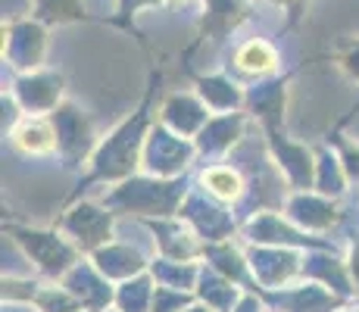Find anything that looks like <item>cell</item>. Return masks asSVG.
<instances>
[{
  "instance_id": "17",
  "label": "cell",
  "mask_w": 359,
  "mask_h": 312,
  "mask_svg": "<svg viewBox=\"0 0 359 312\" xmlns=\"http://www.w3.org/2000/svg\"><path fill=\"white\" fill-rule=\"evenodd\" d=\"M63 284L75 294L85 312H107L116 306V284L91 262V256H81L63 275Z\"/></svg>"
},
{
  "instance_id": "46",
  "label": "cell",
  "mask_w": 359,
  "mask_h": 312,
  "mask_svg": "<svg viewBox=\"0 0 359 312\" xmlns=\"http://www.w3.org/2000/svg\"><path fill=\"white\" fill-rule=\"evenodd\" d=\"M269 312H275V309H269Z\"/></svg>"
},
{
  "instance_id": "11",
  "label": "cell",
  "mask_w": 359,
  "mask_h": 312,
  "mask_svg": "<svg viewBox=\"0 0 359 312\" xmlns=\"http://www.w3.org/2000/svg\"><path fill=\"white\" fill-rule=\"evenodd\" d=\"M238 238L244 244H275V247H325V238L306 234L303 228H297L291 219L285 216V210H257L241 222Z\"/></svg>"
},
{
  "instance_id": "28",
  "label": "cell",
  "mask_w": 359,
  "mask_h": 312,
  "mask_svg": "<svg viewBox=\"0 0 359 312\" xmlns=\"http://www.w3.org/2000/svg\"><path fill=\"white\" fill-rule=\"evenodd\" d=\"M194 294L210 312H231L241 303V297L247 294V287H241L231 278H225V275L212 272L210 266H203V275H200V284Z\"/></svg>"
},
{
  "instance_id": "27",
  "label": "cell",
  "mask_w": 359,
  "mask_h": 312,
  "mask_svg": "<svg viewBox=\"0 0 359 312\" xmlns=\"http://www.w3.org/2000/svg\"><path fill=\"white\" fill-rule=\"evenodd\" d=\"M234 69L247 79H269L278 75L281 69V53L275 50V44H269L266 38H250L234 50Z\"/></svg>"
},
{
  "instance_id": "41",
  "label": "cell",
  "mask_w": 359,
  "mask_h": 312,
  "mask_svg": "<svg viewBox=\"0 0 359 312\" xmlns=\"http://www.w3.org/2000/svg\"><path fill=\"white\" fill-rule=\"evenodd\" d=\"M266 4H272V6H278V10H300L303 4H306V0H266Z\"/></svg>"
},
{
  "instance_id": "13",
  "label": "cell",
  "mask_w": 359,
  "mask_h": 312,
  "mask_svg": "<svg viewBox=\"0 0 359 312\" xmlns=\"http://www.w3.org/2000/svg\"><path fill=\"white\" fill-rule=\"evenodd\" d=\"M250 122L253 119L244 109H241V113H212L210 122H206L203 128H200V135L194 137L197 159H206V163H222V159H229L231 150L247 137Z\"/></svg>"
},
{
  "instance_id": "45",
  "label": "cell",
  "mask_w": 359,
  "mask_h": 312,
  "mask_svg": "<svg viewBox=\"0 0 359 312\" xmlns=\"http://www.w3.org/2000/svg\"><path fill=\"white\" fill-rule=\"evenodd\" d=\"M107 312H119V309H116V306H113V309H107Z\"/></svg>"
},
{
  "instance_id": "8",
  "label": "cell",
  "mask_w": 359,
  "mask_h": 312,
  "mask_svg": "<svg viewBox=\"0 0 359 312\" xmlns=\"http://www.w3.org/2000/svg\"><path fill=\"white\" fill-rule=\"evenodd\" d=\"M197 159V144L191 137H182L169 131L165 125L154 119L144 141V156H141V172L156 178H184L188 169Z\"/></svg>"
},
{
  "instance_id": "30",
  "label": "cell",
  "mask_w": 359,
  "mask_h": 312,
  "mask_svg": "<svg viewBox=\"0 0 359 312\" xmlns=\"http://www.w3.org/2000/svg\"><path fill=\"white\" fill-rule=\"evenodd\" d=\"M316 191L325 194V197L341 200L350 191V178L344 172L341 154H337L334 144H322L316 147Z\"/></svg>"
},
{
  "instance_id": "7",
  "label": "cell",
  "mask_w": 359,
  "mask_h": 312,
  "mask_svg": "<svg viewBox=\"0 0 359 312\" xmlns=\"http://www.w3.org/2000/svg\"><path fill=\"white\" fill-rule=\"evenodd\" d=\"M247 262H250V275L259 294H275L303 278L306 247L247 244Z\"/></svg>"
},
{
  "instance_id": "22",
  "label": "cell",
  "mask_w": 359,
  "mask_h": 312,
  "mask_svg": "<svg viewBox=\"0 0 359 312\" xmlns=\"http://www.w3.org/2000/svg\"><path fill=\"white\" fill-rule=\"evenodd\" d=\"M203 266H210L212 272L225 275L234 284L247 290H257L250 275V262H247V244L241 238H229V240H219V244H206L203 250Z\"/></svg>"
},
{
  "instance_id": "34",
  "label": "cell",
  "mask_w": 359,
  "mask_h": 312,
  "mask_svg": "<svg viewBox=\"0 0 359 312\" xmlns=\"http://www.w3.org/2000/svg\"><path fill=\"white\" fill-rule=\"evenodd\" d=\"M44 278H16V275H4V284H0V297L4 303H19V306H32L34 297H38Z\"/></svg>"
},
{
  "instance_id": "15",
  "label": "cell",
  "mask_w": 359,
  "mask_h": 312,
  "mask_svg": "<svg viewBox=\"0 0 359 312\" xmlns=\"http://www.w3.org/2000/svg\"><path fill=\"white\" fill-rule=\"evenodd\" d=\"M154 240V256H169V259H200L203 262V238L188 225L182 216L147 219L141 222Z\"/></svg>"
},
{
  "instance_id": "29",
  "label": "cell",
  "mask_w": 359,
  "mask_h": 312,
  "mask_svg": "<svg viewBox=\"0 0 359 312\" xmlns=\"http://www.w3.org/2000/svg\"><path fill=\"white\" fill-rule=\"evenodd\" d=\"M150 275L156 284L163 287H175V290H188L194 294L200 275H203V262L200 259H169V256H154L150 259Z\"/></svg>"
},
{
  "instance_id": "35",
  "label": "cell",
  "mask_w": 359,
  "mask_h": 312,
  "mask_svg": "<svg viewBox=\"0 0 359 312\" xmlns=\"http://www.w3.org/2000/svg\"><path fill=\"white\" fill-rule=\"evenodd\" d=\"M334 62L341 69V75L347 81H353L359 88V34H350L347 41H341L334 50Z\"/></svg>"
},
{
  "instance_id": "40",
  "label": "cell",
  "mask_w": 359,
  "mask_h": 312,
  "mask_svg": "<svg viewBox=\"0 0 359 312\" xmlns=\"http://www.w3.org/2000/svg\"><path fill=\"white\" fill-rule=\"evenodd\" d=\"M150 6H163V0H116V10L122 16H135V13L150 10Z\"/></svg>"
},
{
  "instance_id": "44",
  "label": "cell",
  "mask_w": 359,
  "mask_h": 312,
  "mask_svg": "<svg viewBox=\"0 0 359 312\" xmlns=\"http://www.w3.org/2000/svg\"><path fill=\"white\" fill-rule=\"evenodd\" d=\"M341 312H359V309H353V306H344Z\"/></svg>"
},
{
  "instance_id": "24",
  "label": "cell",
  "mask_w": 359,
  "mask_h": 312,
  "mask_svg": "<svg viewBox=\"0 0 359 312\" xmlns=\"http://www.w3.org/2000/svg\"><path fill=\"white\" fill-rule=\"evenodd\" d=\"M194 91L210 107V113H241L247 103V88L225 72L200 75L194 81Z\"/></svg>"
},
{
  "instance_id": "42",
  "label": "cell",
  "mask_w": 359,
  "mask_h": 312,
  "mask_svg": "<svg viewBox=\"0 0 359 312\" xmlns=\"http://www.w3.org/2000/svg\"><path fill=\"white\" fill-rule=\"evenodd\" d=\"M182 312H210V309H206V306H203V303H200V300H194V303H191V306H184Z\"/></svg>"
},
{
  "instance_id": "23",
  "label": "cell",
  "mask_w": 359,
  "mask_h": 312,
  "mask_svg": "<svg viewBox=\"0 0 359 312\" xmlns=\"http://www.w3.org/2000/svg\"><path fill=\"white\" fill-rule=\"evenodd\" d=\"M6 137H10L13 150H19L22 156L41 159L57 154V128H53L50 116H22Z\"/></svg>"
},
{
  "instance_id": "6",
  "label": "cell",
  "mask_w": 359,
  "mask_h": 312,
  "mask_svg": "<svg viewBox=\"0 0 359 312\" xmlns=\"http://www.w3.org/2000/svg\"><path fill=\"white\" fill-rule=\"evenodd\" d=\"M116 216L113 210L100 203V200H79V203L66 206L57 219V228L72 240L85 256L97 253L109 240H116Z\"/></svg>"
},
{
  "instance_id": "26",
  "label": "cell",
  "mask_w": 359,
  "mask_h": 312,
  "mask_svg": "<svg viewBox=\"0 0 359 312\" xmlns=\"http://www.w3.org/2000/svg\"><path fill=\"white\" fill-rule=\"evenodd\" d=\"M197 184L203 187L206 194H212L216 200H222V203H241L244 200V194H247V178H244V172L238 169V165H231V163H210V165H203L200 169V175H197Z\"/></svg>"
},
{
  "instance_id": "39",
  "label": "cell",
  "mask_w": 359,
  "mask_h": 312,
  "mask_svg": "<svg viewBox=\"0 0 359 312\" xmlns=\"http://www.w3.org/2000/svg\"><path fill=\"white\" fill-rule=\"evenodd\" d=\"M231 312H269V303H266V297L257 294V290H247Z\"/></svg>"
},
{
  "instance_id": "37",
  "label": "cell",
  "mask_w": 359,
  "mask_h": 312,
  "mask_svg": "<svg viewBox=\"0 0 359 312\" xmlns=\"http://www.w3.org/2000/svg\"><path fill=\"white\" fill-rule=\"evenodd\" d=\"M334 147H337V154H341V163H344V172H347V178H350V187H359V144L337 141Z\"/></svg>"
},
{
  "instance_id": "25",
  "label": "cell",
  "mask_w": 359,
  "mask_h": 312,
  "mask_svg": "<svg viewBox=\"0 0 359 312\" xmlns=\"http://www.w3.org/2000/svg\"><path fill=\"white\" fill-rule=\"evenodd\" d=\"M203 16H200V34L210 41H222L247 22L250 16V0H200Z\"/></svg>"
},
{
  "instance_id": "20",
  "label": "cell",
  "mask_w": 359,
  "mask_h": 312,
  "mask_svg": "<svg viewBox=\"0 0 359 312\" xmlns=\"http://www.w3.org/2000/svg\"><path fill=\"white\" fill-rule=\"evenodd\" d=\"M150 259L144 250L131 247V244H122V240H109L107 247H100L97 253H91V262L107 275L113 284H122L135 275H144L150 269Z\"/></svg>"
},
{
  "instance_id": "21",
  "label": "cell",
  "mask_w": 359,
  "mask_h": 312,
  "mask_svg": "<svg viewBox=\"0 0 359 312\" xmlns=\"http://www.w3.org/2000/svg\"><path fill=\"white\" fill-rule=\"evenodd\" d=\"M303 278L325 284V287H331L334 294H341L344 300H353V281H350L347 262H344V256L331 253L328 247H309L306 250Z\"/></svg>"
},
{
  "instance_id": "31",
  "label": "cell",
  "mask_w": 359,
  "mask_h": 312,
  "mask_svg": "<svg viewBox=\"0 0 359 312\" xmlns=\"http://www.w3.org/2000/svg\"><path fill=\"white\" fill-rule=\"evenodd\" d=\"M154 294L156 281L150 275V269L144 275L116 284V309L119 312H154Z\"/></svg>"
},
{
  "instance_id": "10",
  "label": "cell",
  "mask_w": 359,
  "mask_h": 312,
  "mask_svg": "<svg viewBox=\"0 0 359 312\" xmlns=\"http://www.w3.org/2000/svg\"><path fill=\"white\" fill-rule=\"evenodd\" d=\"M178 216L203 238V244H219V240L238 238V231H241V222L234 219L231 206L216 200L212 194H206L200 184L191 187L188 197L182 200Z\"/></svg>"
},
{
  "instance_id": "33",
  "label": "cell",
  "mask_w": 359,
  "mask_h": 312,
  "mask_svg": "<svg viewBox=\"0 0 359 312\" xmlns=\"http://www.w3.org/2000/svg\"><path fill=\"white\" fill-rule=\"evenodd\" d=\"M34 312H81V303L63 281H47L41 284L38 297H34Z\"/></svg>"
},
{
  "instance_id": "47",
  "label": "cell",
  "mask_w": 359,
  "mask_h": 312,
  "mask_svg": "<svg viewBox=\"0 0 359 312\" xmlns=\"http://www.w3.org/2000/svg\"><path fill=\"white\" fill-rule=\"evenodd\" d=\"M81 312H85V309H81Z\"/></svg>"
},
{
  "instance_id": "4",
  "label": "cell",
  "mask_w": 359,
  "mask_h": 312,
  "mask_svg": "<svg viewBox=\"0 0 359 312\" xmlns=\"http://www.w3.org/2000/svg\"><path fill=\"white\" fill-rule=\"evenodd\" d=\"M53 128H57V156L63 159L66 169H88L94 150L100 144L97 122L91 119L88 109H81L79 103L63 100L50 113Z\"/></svg>"
},
{
  "instance_id": "18",
  "label": "cell",
  "mask_w": 359,
  "mask_h": 312,
  "mask_svg": "<svg viewBox=\"0 0 359 312\" xmlns=\"http://www.w3.org/2000/svg\"><path fill=\"white\" fill-rule=\"evenodd\" d=\"M244 113L259 125V131H278V128H285L287 79H281V75H269V79H259L257 81V88H247Z\"/></svg>"
},
{
  "instance_id": "5",
  "label": "cell",
  "mask_w": 359,
  "mask_h": 312,
  "mask_svg": "<svg viewBox=\"0 0 359 312\" xmlns=\"http://www.w3.org/2000/svg\"><path fill=\"white\" fill-rule=\"evenodd\" d=\"M4 41H0V57L16 75L38 72L47 66V50H50V25H44L34 16L22 19H4Z\"/></svg>"
},
{
  "instance_id": "14",
  "label": "cell",
  "mask_w": 359,
  "mask_h": 312,
  "mask_svg": "<svg viewBox=\"0 0 359 312\" xmlns=\"http://www.w3.org/2000/svg\"><path fill=\"white\" fill-rule=\"evenodd\" d=\"M285 216L294 222L297 228H303L306 234H328L331 228L341 222V206L334 197H325L313 187V191H287L285 203H281Z\"/></svg>"
},
{
  "instance_id": "32",
  "label": "cell",
  "mask_w": 359,
  "mask_h": 312,
  "mask_svg": "<svg viewBox=\"0 0 359 312\" xmlns=\"http://www.w3.org/2000/svg\"><path fill=\"white\" fill-rule=\"evenodd\" d=\"M29 16L44 25H69L85 19V0H32Z\"/></svg>"
},
{
  "instance_id": "2",
  "label": "cell",
  "mask_w": 359,
  "mask_h": 312,
  "mask_svg": "<svg viewBox=\"0 0 359 312\" xmlns=\"http://www.w3.org/2000/svg\"><path fill=\"white\" fill-rule=\"evenodd\" d=\"M191 187L184 184V178H156L147 172L126 178L119 184H109V191L100 197V203L107 210H113L116 216H131V219H165L178 216L182 200L188 197Z\"/></svg>"
},
{
  "instance_id": "43",
  "label": "cell",
  "mask_w": 359,
  "mask_h": 312,
  "mask_svg": "<svg viewBox=\"0 0 359 312\" xmlns=\"http://www.w3.org/2000/svg\"><path fill=\"white\" fill-rule=\"evenodd\" d=\"M182 4H188V0H163V6H182Z\"/></svg>"
},
{
  "instance_id": "12",
  "label": "cell",
  "mask_w": 359,
  "mask_h": 312,
  "mask_svg": "<svg viewBox=\"0 0 359 312\" xmlns=\"http://www.w3.org/2000/svg\"><path fill=\"white\" fill-rule=\"evenodd\" d=\"M13 97L25 116H50L66 100V79L53 69H38L13 79Z\"/></svg>"
},
{
  "instance_id": "38",
  "label": "cell",
  "mask_w": 359,
  "mask_h": 312,
  "mask_svg": "<svg viewBox=\"0 0 359 312\" xmlns=\"http://www.w3.org/2000/svg\"><path fill=\"white\" fill-rule=\"evenodd\" d=\"M344 262H347L350 281H353V297H359V238H353L347 244V253H344Z\"/></svg>"
},
{
  "instance_id": "3",
  "label": "cell",
  "mask_w": 359,
  "mask_h": 312,
  "mask_svg": "<svg viewBox=\"0 0 359 312\" xmlns=\"http://www.w3.org/2000/svg\"><path fill=\"white\" fill-rule=\"evenodd\" d=\"M6 238L32 262L34 275H41V278H47V281H63V275L85 256L60 228L6 225Z\"/></svg>"
},
{
  "instance_id": "19",
  "label": "cell",
  "mask_w": 359,
  "mask_h": 312,
  "mask_svg": "<svg viewBox=\"0 0 359 312\" xmlns=\"http://www.w3.org/2000/svg\"><path fill=\"white\" fill-rule=\"evenodd\" d=\"M154 116H156V122L165 125L169 131L194 141L200 135V128L210 122L212 113H210V107L200 100L197 91H172V94L163 97L160 109H156Z\"/></svg>"
},
{
  "instance_id": "36",
  "label": "cell",
  "mask_w": 359,
  "mask_h": 312,
  "mask_svg": "<svg viewBox=\"0 0 359 312\" xmlns=\"http://www.w3.org/2000/svg\"><path fill=\"white\" fill-rule=\"evenodd\" d=\"M197 300V294H188V290H175V287H163L156 284L154 294V312H182L184 306Z\"/></svg>"
},
{
  "instance_id": "1",
  "label": "cell",
  "mask_w": 359,
  "mask_h": 312,
  "mask_svg": "<svg viewBox=\"0 0 359 312\" xmlns=\"http://www.w3.org/2000/svg\"><path fill=\"white\" fill-rule=\"evenodd\" d=\"M156 116H150L147 109H137V113L126 116L119 125L100 135V144L94 150L91 163H88V182L97 184H119L126 178L141 172V156H144V141H147V131L154 125Z\"/></svg>"
},
{
  "instance_id": "16",
  "label": "cell",
  "mask_w": 359,
  "mask_h": 312,
  "mask_svg": "<svg viewBox=\"0 0 359 312\" xmlns=\"http://www.w3.org/2000/svg\"><path fill=\"white\" fill-rule=\"evenodd\" d=\"M269 303V309L275 312H341L350 300H344L341 294H334L331 287L319 281L300 278L291 287L275 290V294H262Z\"/></svg>"
},
{
  "instance_id": "9",
  "label": "cell",
  "mask_w": 359,
  "mask_h": 312,
  "mask_svg": "<svg viewBox=\"0 0 359 312\" xmlns=\"http://www.w3.org/2000/svg\"><path fill=\"white\" fill-rule=\"evenodd\" d=\"M266 156L275 165L278 178L287 191H313L316 187V147L303 141H294L285 128L262 131Z\"/></svg>"
}]
</instances>
